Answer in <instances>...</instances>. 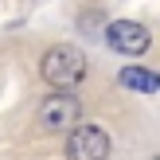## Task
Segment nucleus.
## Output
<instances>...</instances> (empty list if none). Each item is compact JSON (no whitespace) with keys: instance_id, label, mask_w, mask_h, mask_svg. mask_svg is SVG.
Wrapping results in <instances>:
<instances>
[{"instance_id":"1","label":"nucleus","mask_w":160,"mask_h":160,"mask_svg":"<svg viewBox=\"0 0 160 160\" xmlns=\"http://www.w3.org/2000/svg\"><path fill=\"white\" fill-rule=\"evenodd\" d=\"M86 74V55L74 47H51L43 55V78L67 94V86H78Z\"/></svg>"},{"instance_id":"2","label":"nucleus","mask_w":160,"mask_h":160,"mask_svg":"<svg viewBox=\"0 0 160 160\" xmlns=\"http://www.w3.org/2000/svg\"><path fill=\"white\" fill-rule=\"evenodd\" d=\"M78 113H82V106H78L74 94H51V98H43V106H39V129L43 133H67L74 129Z\"/></svg>"},{"instance_id":"3","label":"nucleus","mask_w":160,"mask_h":160,"mask_svg":"<svg viewBox=\"0 0 160 160\" xmlns=\"http://www.w3.org/2000/svg\"><path fill=\"white\" fill-rule=\"evenodd\" d=\"M109 156V137L98 125H78L70 129L67 141V160H106Z\"/></svg>"},{"instance_id":"4","label":"nucleus","mask_w":160,"mask_h":160,"mask_svg":"<svg viewBox=\"0 0 160 160\" xmlns=\"http://www.w3.org/2000/svg\"><path fill=\"white\" fill-rule=\"evenodd\" d=\"M109 47H113L117 55H141L148 47V28L145 23H133V20H117L109 23Z\"/></svg>"},{"instance_id":"5","label":"nucleus","mask_w":160,"mask_h":160,"mask_svg":"<svg viewBox=\"0 0 160 160\" xmlns=\"http://www.w3.org/2000/svg\"><path fill=\"white\" fill-rule=\"evenodd\" d=\"M117 78H121L125 90H137V94H152L160 86V74H156V70H145V67H125Z\"/></svg>"},{"instance_id":"6","label":"nucleus","mask_w":160,"mask_h":160,"mask_svg":"<svg viewBox=\"0 0 160 160\" xmlns=\"http://www.w3.org/2000/svg\"><path fill=\"white\" fill-rule=\"evenodd\" d=\"M156 160H160V156H156Z\"/></svg>"}]
</instances>
